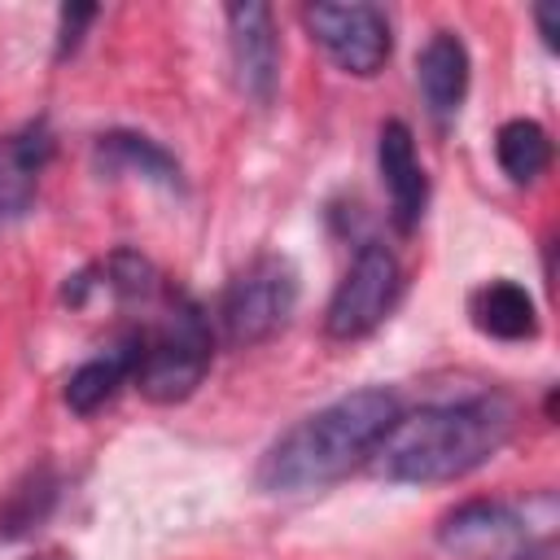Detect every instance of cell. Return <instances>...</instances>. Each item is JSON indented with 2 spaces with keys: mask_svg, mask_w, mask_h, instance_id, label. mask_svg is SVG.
I'll use <instances>...</instances> for the list:
<instances>
[{
  "mask_svg": "<svg viewBox=\"0 0 560 560\" xmlns=\"http://www.w3.org/2000/svg\"><path fill=\"white\" fill-rule=\"evenodd\" d=\"M516 429V402L499 389L398 411L376 442L372 464L398 486H442L490 464Z\"/></svg>",
  "mask_w": 560,
  "mask_h": 560,
  "instance_id": "1",
  "label": "cell"
},
{
  "mask_svg": "<svg viewBox=\"0 0 560 560\" xmlns=\"http://www.w3.org/2000/svg\"><path fill=\"white\" fill-rule=\"evenodd\" d=\"M402 402L385 385H363L350 389L298 424H289L254 468V481L262 494H311L332 481H341L350 468L372 459L376 442L389 433L398 420Z\"/></svg>",
  "mask_w": 560,
  "mask_h": 560,
  "instance_id": "2",
  "label": "cell"
},
{
  "mask_svg": "<svg viewBox=\"0 0 560 560\" xmlns=\"http://www.w3.org/2000/svg\"><path fill=\"white\" fill-rule=\"evenodd\" d=\"M556 529L551 490L534 499H464L438 521V547L451 560H556Z\"/></svg>",
  "mask_w": 560,
  "mask_h": 560,
  "instance_id": "3",
  "label": "cell"
},
{
  "mask_svg": "<svg viewBox=\"0 0 560 560\" xmlns=\"http://www.w3.org/2000/svg\"><path fill=\"white\" fill-rule=\"evenodd\" d=\"M210 359H214V332H210L206 311L188 293H175L166 311L158 315V324L140 328V354H136L131 385L149 402L171 407L197 394V385L210 372Z\"/></svg>",
  "mask_w": 560,
  "mask_h": 560,
  "instance_id": "4",
  "label": "cell"
},
{
  "mask_svg": "<svg viewBox=\"0 0 560 560\" xmlns=\"http://www.w3.org/2000/svg\"><path fill=\"white\" fill-rule=\"evenodd\" d=\"M298 267L284 254H258L245 262L219 298V332L228 346L249 350L271 341L298 311Z\"/></svg>",
  "mask_w": 560,
  "mask_h": 560,
  "instance_id": "5",
  "label": "cell"
},
{
  "mask_svg": "<svg viewBox=\"0 0 560 560\" xmlns=\"http://www.w3.org/2000/svg\"><path fill=\"white\" fill-rule=\"evenodd\" d=\"M402 293V262L389 245L381 241H363L350 258V267L341 271L328 311H324V332L332 341H359L372 328L385 324V315L394 311Z\"/></svg>",
  "mask_w": 560,
  "mask_h": 560,
  "instance_id": "6",
  "label": "cell"
},
{
  "mask_svg": "<svg viewBox=\"0 0 560 560\" xmlns=\"http://www.w3.org/2000/svg\"><path fill=\"white\" fill-rule=\"evenodd\" d=\"M302 22H306L311 39L328 52V61L354 79L381 74L389 52H394V31H389V18L381 4H368V0L328 4V0H319V4L302 9Z\"/></svg>",
  "mask_w": 560,
  "mask_h": 560,
  "instance_id": "7",
  "label": "cell"
},
{
  "mask_svg": "<svg viewBox=\"0 0 560 560\" xmlns=\"http://www.w3.org/2000/svg\"><path fill=\"white\" fill-rule=\"evenodd\" d=\"M228 48H232V70H236V88L249 105L267 109L276 101L280 88V35H276V13L271 4L245 0V4H228Z\"/></svg>",
  "mask_w": 560,
  "mask_h": 560,
  "instance_id": "8",
  "label": "cell"
},
{
  "mask_svg": "<svg viewBox=\"0 0 560 560\" xmlns=\"http://www.w3.org/2000/svg\"><path fill=\"white\" fill-rule=\"evenodd\" d=\"M376 171H381V184H385V197H389L394 228L402 236L416 232L420 219H424V206H429V179H424V166L416 158V136H411V127L402 118L381 122Z\"/></svg>",
  "mask_w": 560,
  "mask_h": 560,
  "instance_id": "9",
  "label": "cell"
},
{
  "mask_svg": "<svg viewBox=\"0 0 560 560\" xmlns=\"http://www.w3.org/2000/svg\"><path fill=\"white\" fill-rule=\"evenodd\" d=\"M48 158H52V131L44 118L0 136V223H18L31 214Z\"/></svg>",
  "mask_w": 560,
  "mask_h": 560,
  "instance_id": "10",
  "label": "cell"
},
{
  "mask_svg": "<svg viewBox=\"0 0 560 560\" xmlns=\"http://www.w3.org/2000/svg\"><path fill=\"white\" fill-rule=\"evenodd\" d=\"M468 79H472V61H468L464 39L455 31H433L416 57V83H420L424 109L438 127H446L459 114V105L468 96Z\"/></svg>",
  "mask_w": 560,
  "mask_h": 560,
  "instance_id": "11",
  "label": "cell"
},
{
  "mask_svg": "<svg viewBox=\"0 0 560 560\" xmlns=\"http://www.w3.org/2000/svg\"><path fill=\"white\" fill-rule=\"evenodd\" d=\"M92 166H96V175H109V179L136 175V179H149L166 192H184V171H179L175 153H166L144 131H127V127L101 131L92 144Z\"/></svg>",
  "mask_w": 560,
  "mask_h": 560,
  "instance_id": "12",
  "label": "cell"
},
{
  "mask_svg": "<svg viewBox=\"0 0 560 560\" xmlns=\"http://www.w3.org/2000/svg\"><path fill=\"white\" fill-rule=\"evenodd\" d=\"M136 354H140V328L136 332H122L105 354H92L88 363H79L70 376H66V407L74 416H96L105 402H114V394L131 381L136 372Z\"/></svg>",
  "mask_w": 560,
  "mask_h": 560,
  "instance_id": "13",
  "label": "cell"
},
{
  "mask_svg": "<svg viewBox=\"0 0 560 560\" xmlns=\"http://www.w3.org/2000/svg\"><path fill=\"white\" fill-rule=\"evenodd\" d=\"M468 319L477 332H486L494 341H529L538 332V306H534L529 289L508 276H494L472 289Z\"/></svg>",
  "mask_w": 560,
  "mask_h": 560,
  "instance_id": "14",
  "label": "cell"
},
{
  "mask_svg": "<svg viewBox=\"0 0 560 560\" xmlns=\"http://www.w3.org/2000/svg\"><path fill=\"white\" fill-rule=\"evenodd\" d=\"M57 499H61V477L48 459L22 468L9 481V490L0 494V542H18V538L35 534L52 516Z\"/></svg>",
  "mask_w": 560,
  "mask_h": 560,
  "instance_id": "15",
  "label": "cell"
},
{
  "mask_svg": "<svg viewBox=\"0 0 560 560\" xmlns=\"http://www.w3.org/2000/svg\"><path fill=\"white\" fill-rule=\"evenodd\" d=\"M494 158L512 184H534L551 166V136L534 118H508L494 131Z\"/></svg>",
  "mask_w": 560,
  "mask_h": 560,
  "instance_id": "16",
  "label": "cell"
},
{
  "mask_svg": "<svg viewBox=\"0 0 560 560\" xmlns=\"http://www.w3.org/2000/svg\"><path fill=\"white\" fill-rule=\"evenodd\" d=\"M83 276H88L92 289H109L118 302H149L162 289L158 267L144 254H136V249H114L105 262L88 267Z\"/></svg>",
  "mask_w": 560,
  "mask_h": 560,
  "instance_id": "17",
  "label": "cell"
},
{
  "mask_svg": "<svg viewBox=\"0 0 560 560\" xmlns=\"http://www.w3.org/2000/svg\"><path fill=\"white\" fill-rule=\"evenodd\" d=\"M96 18H101L96 4H61V13H57V48H52V57L66 61L70 52H79L83 31H88Z\"/></svg>",
  "mask_w": 560,
  "mask_h": 560,
  "instance_id": "18",
  "label": "cell"
},
{
  "mask_svg": "<svg viewBox=\"0 0 560 560\" xmlns=\"http://www.w3.org/2000/svg\"><path fill=\"white\" fill-rule=\"evenodd\" d=\"M534 22H538V35L547 48H556V4H538L534 9Z\"/></svg>",
  "mask_w": 560,
  "mask_h": 560,
  "instance_id": "19",
  "label": "cell"
},
{
  "mask_svg": "<svg viewBox=\"0 0 560 560\" xmlns=\"http://www.w3.org/2000/svg\"><path fill=\"white\" fill-rule=\"evenodd\" d=\"M22 560H74V556L61 551V547H48V551H35V556H22Z\"/></svg>",
  "mask_w": 560,
  "mask_h": 560,
  "instance_id": "20",
  "label": "cell"
}]
</instances>
